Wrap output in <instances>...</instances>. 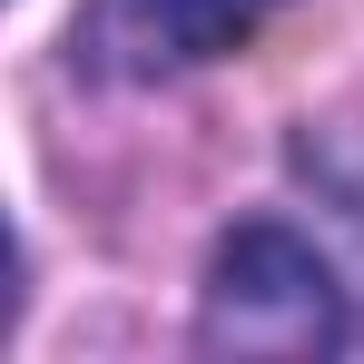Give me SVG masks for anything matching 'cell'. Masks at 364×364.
Returning <instances> with one entry per match:
<instances>
[{
	"instance_id": "obj_2",
	"label": "cell",
	"mask_w": 364,
	"mask_h": 364,
	"mask_svg": "<svg viewBox=\"0 0 364 364\" xmlns=\"http://www.w3.org/2000/svg\"><path fill=\"white\" fill-rule=\"evenodd\" d=\"M286 0H119V30L148 50V60H227V50H246L266 20H276Z\"/></svg>"
},
{
	"instance_id": "obj_1",
	"label": "cell",
	"mask_w": 364,
	"mask_h": 364,
	"mask_svg": "<svg viewBox=\"0 0 364 364\" xmlns=\"http://www.w3.org/2000/svg\"><path fill=\"white\" fill-rule=\"evenodd\" d=\"M197 335L217 345V355H345V335H355V315H345V286H335V266L296 237V227H227L217 256H207V315H197Z\"/></svg>"
}]
</instances>
